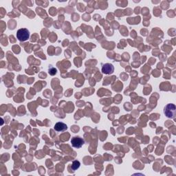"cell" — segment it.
Segmentation results:
<instances>
[{
	"label": "cell",
	"mask_w": 176,
	"mask_h": 176,
	"mask_svg": "<svg viewBox=\"0 0 176 176\" xmlns=\"http://www.w3.org/2000/svg\"><path fill=\"white\" fill-rule=\"evenodd\" d=\"M164 113L167 117L170 119H175L176 116V107L174 104H168L164 107Z\"/></svg>",
	"instance_id": "1"
},
{
	"label": "cell",
	"mask_w": 176,
	"mask_h": 176,
	"mask_svg": "<svg viewBox=\"0 0 176 176\" xmlns=\"http://www.w3.org/2000/svg\"><path fill=\"white\" fill-rule=\"evenodd\" d=\"M17 37L20 41H27L30 37V32L26 28H21L17 33Z\"/></svg>",
	"instance_id": "2"
},
{
	"label": "cell",
	"mask_w": 176,
	"mask_h": 176,
	"mask_svg": "<svg viewBox=\"0 0 176 176\" xmlns=\"http://www.w3.org/2000/svg\"><path fill=\"white\" fill-rule=\"evenodd\" d=\"M71 143H72V145L75 148H81L82 147L85 142L83 138H81L80 137H74L72 138L71 140Z\"/></svg>",
	"instance_id": "3"
},
{
	"label": "cell",
	"mask_w": 176,
	"mask_h": 176,
	"mask_svg": "<svg viewBox=\"0 0 176 176\" xmlns=\"http://www.w3.org/2000/svg\"><path fill=\"white\" fill-rule=\"evenodd\" d=\"M114 71V67L113 65L111 64H105L102 65V73L105 74H112Z\"/></svg>",
	"instance_id": "4"
},
{
	"label": "cell",
	"mask_w": 176,
	"mask_h": 176,
	"mask_svg": "<svg viewBox=\"0 0 176 176\" xmlns=\"http://www.w3.org/2000/svg\"><path fill=\"white\" fill-rule=\"evenodd\" d=\"M54 129L57 131H59V132H61V131H64L65 130H67V126L66 124H65L64 123H57L55 124Z\"/></svg>",
	"instance_id": "5"
},
{
	"label": "cell",
	"mask_w": 176,
	"mask_h": 176,
	"mask_svg": "<svg viewBox=\"0 0 176 176\" xmlns=\"http://www.w3.org/2000/svg\"><path fill=\"white\" fill-rule=\"evenodd\" d=\"M80 165H81V163H80L79 161H78V160H74L72 164V169L74 170V171L78 169V168L80 167Z\"/></svg>",
	"instance_id": "6"
}]
</instances>
